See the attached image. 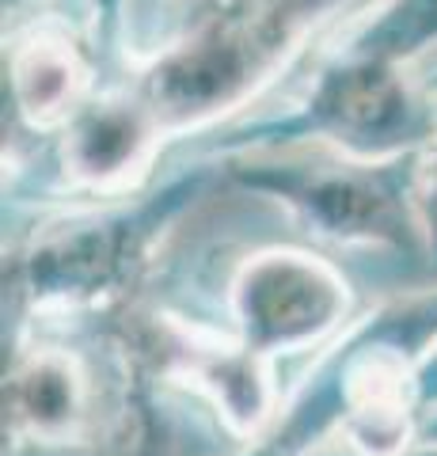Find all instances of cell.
<instances>
[{
  "label": "cell",
  "mask_w": 437,
  "mask_h": 456,
  "mask_svg": "<svg viewBox=\"0 0 437 456\" xmlns=\"http://www.w3.org/2000/svg\"><path fill=\"white\" fill-rule=\"evenodd\" d=\"M301 141L365 164L430 156L426 149H437V99L418 84L411 65L328 50L297 103L229 122L209 134L198 152L232 160Z\"/></svg>",
  "instance_id": "6da1fadb"
},
{
  "label": "cell",
  "mask_w": 437,
  "mask_h": 456,
  "mask_svg": "<svg viewBox=\"0 0 437 456\" xmlns=\"http://www.w3.org/2000/svg\"><path fill=\"white\" fill-rule=\"evenodd\" d=\"M430 156L400 160H350L338 152L320 156H232L229 175L239 187L271 194L308 232L335 244L396 248L403 255H430L422 224V175Z\"/></svg>",
  "instance_id": "7a4b0ae2"
},
{
  "label": "cell",
  "mask_w": 437,
  "mask_h": 456,
  "mask_svg": "<svg viewBox=\"0 0 437 456\" xmlns=\"http://www.w3.org/2000/svg\"><path fill=\"white\" fill-rule=\"evenodd\" d=\"M229 301L239 346L271 358L328 338L346 320L350 293L331 263L297 248H271L236 270Z\"/></svg>",
  "instance_id": "3957f363"
},
{
  "label": "cell",
  "mask_w": 437,
  "mask_h": 456,
  "mask_svg": "<svg viewBox=\"0 0 437 456\" xmlns=\"http://www.w3.org/2000/svg\"><path fill=\"white\" fill-rule=\"evenodd\" d=\"M206 183L209 167H187L134 209H110L95 221L65 228L35 251V285L46 297H84L107 289L110 281L130 274L134 263L145 255L149 240L160 236L164 224L175 221L179 209H187Z\"/></svg>",
  "instance_id": "277c9868"
},
{
  "label": "cell",
  "mask_w": 437,
  "mask_h": 456,
  "mask_svg": "<svg viewBox=\"0 0 437 456\" xmlns=\"http://www.w3.org/2000/svg\"><path fill=\"white\" fill-rule=\"evenodd\" d=\"M167 130L137 95L92 99L61 130V179L77 194L122 198L152 171Z\"/></svg>",
  "instance_id": "5b68a950"
},
{
  "label": "cell",
  "mask_w": 437,
  "mask_h": 456,
  "mask_svg": "<svg viewBox=\"0 0 437 456\" xmlns=\"http://www.w3.org/2000/svg\"><path fill=\"white\" fill-rule=\"evenodd\" d=\"M88 50L61 23H35L12 38L8 50V95L20 122L35 134L65 130L92 103Z\"/></svg>",
  "instance_id": "8992f818"
},
{
  "label": "cell",
  "mask_w": 437,
  "mask_h": 456,
  "mask_svg": "<svg viewBox=\"0 0 437 456\" xmlns=\"http://www.w3.org/2000/svg\"><path fill=\"white\" fill-rule=\"evenodd\" d=\"M12 430L38 441H61L84 415V377L61 350H38L23 358L4 384Z\"/></svg>",
  "instance_id": "52a82bcc"
},
{
  "label": "cell",
  "mask_w": 437,
  "mask_h": 456,
  "mask_svg": "<svg viewBox=\"0 0 437 456\" xmlns=\"http://www.w3.org/2000/svg\"><path fill=\"white\" fill-rule=\"evenodd\" d=\"M187 369L190 380L202 384L236 430L247 434L271 415L274 392L271 377H266V358L251 354L247 346H198V342H190Z\"/></svg>",
  "instance_id": "ba28073f"
},
{
  "label": "cell",
  "mask_w": 437,
  "mask_h": 456,
  "mask_svg": "<svg viewBox=\"0 0 437 456\" xmlns=\"http://www.w3.org/2000/svg\"><path fill=\"white\" fill-rule=\"evenodd\" d=\"M331 50L415 65L437 50V0H380L331 42Z\"/></svg>",
  "instance_id": "9c48e42d"
},
{
  "label": "cell",
  "mask_w": 437,
  "mask_h": 456,
  "mask_svg": "<svg viewBox=\"0 0 437 456\" xmlns=\"http://www.w3.org/2000/svg\"><path fill=\"white\" fill-rule=\"evenodd\" d=\"M430 331H437V301H426V305H418L411 312H400L396 320H388L384 327H380L376 338L403 342V335L411 338V335H430Z\"/></svg>",
  "instance_id": "30bf717a"
},
{
  "label": "cell",
  "mask_w": 437,
  "mask_h": 456,
  "mask_svg": "<svg viewBox=\"0 0 437 456\" xmlns=\"http://www.w3.org/2000/svg\"><path fill=\"white\" fill-rule=\"evenodd\" d=\"M418 206H422V224H426V240H430V255L437 259V171L426 164L422 175V191H418Z\"/></svg>",
  "instance_id": "8fae6325"
},
{
  "label": "cell",
  "mask_w": 437,
  "mask_h": 456,
  "mask_svg": "<svg viewBox=\"0 0 437 456\" xmlns=\"http://www.w3.org/2000/svg\"><path fill=\"white\" fill-rule=\"evenodd\" d=\"M415 392L422 399H437V354H430L426 365L415 369Z\"/></svg>",
  "instance_id": "7c38bea8"
},
{
  "label": "cell",
  "mask_w": 437,
  "mask_h": 456,
  "mask_svg": "<svg viewBox=\"0 0 437 456\" xmlns=\"http://www.w3.org/2000/svg\"><path fill=\"white\" fill-rule=\"evenodd\" d=\"M411 73L418 77L422 88H426V92L437 99V50H430L426 57H418V61L411 65Z\"/></svg>",
  "instance_id": "4fadbf2b"
},
{
  "label": "cell",
  "mask_w": 437,
  "mask_h": 456,
  "mask_svg": "<svg viewBox=\"0 0 437 456\" xmlns=\"http://www.w3.org/2000/svg\"><path fill=\"white\" fill-rule=\"evenodd\" d=\"M23 4H31V0H4V16H16Z\"/></svg>",
  "instance_id": "5bb4252c"
},
{
  "label": "cell",
  "mask_w": 437,
  "mask_h": 456,
  "mask_svg": "<svg viewBox=\"0 0 437 456\" xmlns=\"http://www.w3.org/2000/svg\"><path fill=\"white\" fill-rule=\"evenodd\" d=\"M426 164H430V167H433V171H437V149H433V152H430V160H426Z\"/></svg>",
  "instance_id": "9a60e30c"
},
{
  "label": "cell",
  "mask_w": 437,
  "mask_h": 456,
  "mask_svg": "<svg viewBox=\"0 0 437 456\" xmlns=\"http://www.w3.org/2000/svg\"><path fill=\"white\" fill-rule=\"evenodd\" d=\"M430 434H437V422H433V426H430Z\"/></svg>",
  "instance_id": "2e32d148"
}]
</instances>
